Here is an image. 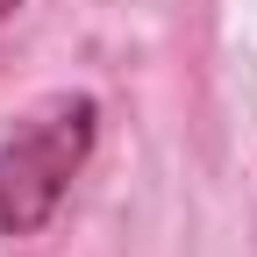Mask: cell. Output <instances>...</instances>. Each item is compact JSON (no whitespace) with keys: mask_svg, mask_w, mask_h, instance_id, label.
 Masks as SVG:
<instances>
[{"mask_svg":"<svg viewBox=\"0 0 257 257\" xmlns=\"http://www.w3.org/2000/svg\"><path fill=\"white\" fill-rule=\"evenodd\" d=\"M93 136H100V107L86 93H57L0 136V236H36L57 214V200L93 157Z\"/></svg>","mask_w":257,"mask_h":257,"instance_id":"cell-1","label":"cell"},{"mask_svg":"<svg viewBox=\"0 0 257 257\" xmlns=\"http://www.w3.org/2000/svg\"><path fill=\"white\" fill-rule=\"evenodd\" d=\"M15 8H22V0H0V22H8V15H15Z\"/></svg>","mask_w":257,"mask_h":257,"instance_id":"cell-2","label":"cell"}]
</instances>
